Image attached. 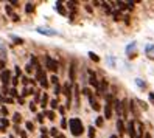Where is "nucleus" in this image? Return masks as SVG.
<instances>
[{"label":"nucleus","mask_w":154,"mask_h":138,"mask_svg":"<svg viewBox=\"0 0 154 138\" xmlns=\"http://www.w3.org/2000/svg\"><path fill=\"white\" fill-rule=\"evenodd\" d=\"M69 127H70V132L73 134L75 136H79L81 134L84 132V127H83V123H81L79 118H72L69 121Z\"/></svg>","instance_id":"1"},{"label":"nucleus","mask_w":154,"mask_h":138,"mask_svg":"<svg viewBox=\"0 0 154 138\" xmlns=\"http://www.w3.org/2000/svg\"><path fill=\"white\" fill-rule=\"evenodd\" d=\"M111 101H112V96L107 95V103H106V107H104V118L106 119L112 118V104H111Z\"/></svg>","instance_id":"2"},{"label":"nucleus","mask_w":154,"mask_h":138,"mask_svg":"<svg viewBox=\"0 0 154 138\" xmlns=\"http://www.w3.org/2000/svg\"><path fill=\"white\" fill-rule=\"evenodd\" d=\"M10 78H11V71H10V70H3L2 75H0V79H2L3 86H6L8 82H10Z\"/></svg>","instance_id":"3"},{"label":"nucleus","mask_w":154,"mask_h":138,"mask_svg":"<svg viewBox=\"0 0 154 138\" xmlns=\"http://www.w3.org/2000/svg\"><path fill=\"white\" fill-rule=\"evenodd\" d=\"M47 67H48V70H51V71H58V62L56 61H53L50 56L47 58Z\"/></svg>","instance_id":"4"},{"label":"nucleus","mask_w":154,"mask_h":138,"mask_svg":"<svg viewBox=\"0 0 154 138\" xmlns=\"http://www.w3.org/2000/svg\"><path fill=\"white\" fill-rule=\"evenodd\" d=\"M36 31L41 33V34H45V36H56V31L48 30V28H44V26H38V30H36Z\"/></svg>","instance_id":"5"},{"label":"nucleus","mask_w":154,"mask_h":138,"mask_svg":"<svg viewBox=\"0 0 154 138\" xmlns=\"http://www.w3.org/2000/svg\"><path fill=\"white\" fill-rule=\"evenodd\" d=\"M64 93L67 96V107H70V101H72V88H70V84H66L64 86Z\"/></svg>","instance_id":"6"},{"label":"nucleus","mask_w":154,"mask_h":138,"mask_svg":"<svg viewBox=\"0 0 154 138\" xmlns=\"http://www.w3.org/2000/svg\"><path fill=\"white\" fill-rule=\"evenodd\" d=\"M128 134L131 138H137V135H135V123L134 121H129L128 124Z\"/></svg>","instance_id":"7"},{"label":"nucleus","mask_w":154,"mask_h":138,"mask_svg":"<svg viewBox=\"0 0 154 138\" xmlns=\"http://www.w3.org/2000/svg\"><path fill=\"white\" fill-rule=\"evenodd\" d=\"M145 53H146V56L149 59H154V45L152 44H148L146 48H145Z\"/></svg>","instance_id":"8"},{"label":"nucleus","mask_w":154,"mask_h":138,"mask_svg":"<svg viewBox=\"0 0 154 138\" xmlns=\"http://www.w3.org/2000/svg\"><path fill=\"white\" fill-rule=\"evenodd\" d=\"M114 106H115V110H117V113H119V116H123V107H122V101L115 99V101H114Z\"/></svg>","instance_id":"9"},{"label":"nucleus","mask_w":154,"mask_h":138,"mask_svg":"<svg viewBox=\"0 0 154 138\" xmlns=\"http://www.w3.org/2000/svg\"><path fill=\"white\" fill-rule=\"evenodd\" d=\"M89 75H90V78H89V82L92 84L94 87H97V90L100 88V84H98V81H97V78H95V73H92V71H89Z\"/></svg>","instance_id":"10"},{"label":"nucleus","mask_w":154,"mask_h":138,"mask_svg":"<svg viewBox=\"0 0 154 138\" xmlns=\"http://www.w3.org/2000/svg\"><path fill=\"white\" fill-rule=\"evenodd\" d=\"M89 101H90V106H92V109H94V110H97V112H98V110H100V104H98L97 101H95V98H94L92 95L89 96Z\"/></svg>","instance_id":"11"},{"label":"nucleus","mask_w":154,"mask_h":138,"mask_svg":"<svg viewBox=\"0 0 154 138\" xmlns=\"http://www.w3.org/2000/svg\"><path fill=\"white\" fill-rule=\"evenodd\" d=\"M117 129H119V134H120V135L125 134V124H123V119H119V121H117Z\"/></svg>","instance_id":"12"},{"label":"nucleus","mask_w":154,"mask_h":138,"mask_svg":"<svg viewBox=\"0 0 154 138\" xmlns=\"http://www.w3.org/2000/svg\"><path fill=\"white\" fill-rule=\"evenodd\" d=\"M56 11H58L59 14H62V16H66V8L62 6L61 2H56Z\"/></svg>","instance_id":"13"},{"label":"nucleus","mask_w":154,"mask_h":138,"mask_svg":"<svg viewBox=\"0 0 154 138\" xmlns=\"http://www.w3.org/2000/svg\"><path fill=\"white\" fill-rule=\"evenodd\" d=\"M129 109H131V112H132V115L137 118V109H135V101H129Z\"/></svg>","instance_id":"14"},{"label":"nucleus","mask_w":154,"mask_h":138,"mask_svg":"<svg viewBox=\"0 0 154 138\" xmlns=\"http://www.w3.org/2000/svg\"><path fill=\"white\" fill-rule=\"evenodd\" d=\"M135 44H132V45H129L128 47V54H129V58L132 59V58H135Z\"/></svg>","instance_id":"15"},{"label":"nucleus","mask_w":154,"mask_h":138,"mask_svg":"<svg viewBox=\"0 0 154 138\" xmlns=\"http://www.w3.org/2000/svg\"><path fill=\"white\" fill-rule=\"evenodd\" d=\"M47 101H48V96H47V93H44L42 95V98H41V107H47Z\"/></svg>","instance_id":"16"},{"label":"nucleus","mask_w":154,"mask_h":138,"mask_svg":"<svg viewBox=\"0 0 154 138\" xmlns=\"http://www.w3.org/2000/svg\"><path fill=\"white\" fill-rule=\"evenodd\" d=\"M70 81H75V62H72L70 65Z\"/></svg>","instance_id":"17"},{"label":"nucleus","mask_w":154,"mask_h":138,"mask_svg":"<svg viewBox=\"0 0 154 138\" xmlns=\"http://www.w3.org/2000/svg\"><path fill=\"white\" fill-rule=\"evenodd\" d=\"M25 11H26V13H33V11H34V5H33V3H26V5H25Z\"/></svg>","instance_id":"18"},{"label":"nucleus","mask_w":154,"mask_h":138,"mask_svg":"<svg viewBox=\"0 0 154 138\" xmlns=\"http://www.w3.org/2000/svg\"><path fill=\"white\" fill-rule=\"evenodd\" d=\"M89 58H90V59H92L94 62H98V61H100V58L97 56V54H95V53H92V51H90V53H89Z\"/></svg>","instance_id":"19"},{"label":"nucleus","mask_w":154,"mask_h":138,"mask_svg":"<svg viewBox=\"0 0 154 138\" xmlns=\"http://www.w3.org/2000/svg\"><path fill=\"white\" fill-rule=\"evenodd\" d=\"M13 119H14V123H16V124H17V123H20V119H22L20 113H14V115H13Z\"/></svg>","instance_id":"20"},{"label":"nucleus","mask_w":154,"mask_h":138,"mask_svg":"<svg viewBox=\"0 0 154 138\" xmlns=\"http://www.w3.org/2000/svg\"><path fill=\"white\" fill-rule=\"evenodd\" d=\"M89 138H95V129H94V126L89 127Z\"/></svg>","instance_id":"21"},{"label":"nucleus","mask_w":154,"mask_h":138,"mask_svg":"<svg viewBox=\"0 0 154 138\" xmlns=\"http://www.w3.org/2000/svg\"><path fill=\"white\" fill-rule=\"evenodd\" d=\"M44 115H47L48 116V119H55V112H51V110H47Z\"/></svg>","instance_id":"22"},{"label":"nucleus","mask_w":154,"mask_h":138,"mask_svg":"<svg viewBox=\"0 0 154 138\" xmlns=\"http://www.w3.org/2000/svg\"><path fill=\"white\" fill-rule=\"evenodd\" d=\"M50 135H51V136H58V135H59V134H58V129H56V127L50 129Z\"/></svg>","instance_id":"23"},{"label":"nucleus","mask_w":154,"mask_h":138,"mask_svg":"<svg viewBox=\"0 0 154 138\" xmlns=\"http://www.w3.org/2000/svg\"><path fill=\"white\" fill-rule=\"evenodd\" d=\"M0 123H2V129H5L8 124H10V123H8V119H6V118H2V119H0Z\"/></svg>","instance_id":"24"},{"label":"nucleus","mask_w":154,"mask_h":138,"mask_svg":"<svg viewBox=\"0 0 154 138\" xmlns=\"http://www.w3.org/2000/svg\"><path fill=\"white\" fill-rule=\"evenodd\" d=\"M95 124H97V126H100V127H101V126H103V118H101V116H98V118L95 119Z\"/></svg>","instance_id":"25"},{"label":"nucleus","mask_w":154,"mask_h":138,"mask_svg":"<svg viewBox=\"0 0 154 138\" xmlns=\"http://www.w3.org/2000/svg\"><path fill=\"white\" fill-rule=\"evenodd\" d=\"M50 107H51V109H56V107H58V101H56V99H51V101H50Z\"/></svg>","instance_id":"26"},{"label":"nucleus","mask_w":154,"mask_h":138,"mask_svg":"<svg viewBox=\"0 0 154 138\" xmlns=\"http://www.w3.org/2000/svg\"><path fill=\"white\" fill-rule=\"evenodd\" d=\"M31 93V90L30 88H26V87H23V90H22V96H26V95H30Z\"/></svg>","instance_id":"27"},{"label":"nucleus","mask_w":154,"mask_h":138,"mask_svg":"<svg viewBox=\"0 0 154 138\" xmlns=\"http://www.w3.org/2000/svg\"><path fill=\"white\" fill-rule=\"evenodd\" d=\"M135 82H137V86H139L140 88H145V82H143L142 79H135Z\"/></svg>","instance_id":"28"},{"label":"nucleus","mask_w":154,"mask_h":138,"mask_svg":"<svg viewBox=\"0 0 154 138\" xmlns=\"http://www.w3.org/2000/svg\"><path fill=\"white\" fill-rule=\"evenodd\" d=\"M67 126H69V124H67V119H66V118H62V119H61V127H62V129H66Z\"/></svg>","instance_id":"29"},{"label":"nucleus","mask_w":154,"mask_h":138,"mask_svg":"<svg viewBox=\"0 0 154 138\" xmlns=\"http://www.w3.org/2000/svg\"><path fill=\"white\" fill-rule=\"evenodd\" d=\"M30 82V79L26 78V76H22V84H23V87H26V84Z\"/></svg>","instance_id":"30"},{"label":"nucleus","mask_w":154,"mask_h":138,"mask_svg":"<svg viewBox=\"0 0 154 138\" xmlns=\"http://www.w3.org/2000/svg\"><path fill=\"white\" fill-rule=\"evenodd\" d=\"M25 126H26V129H28V130H33V129H34L33 123H30V121H26V123H25Z\"/></svg>","instance_id":"31"},{"label":"nucleus","mask_w":154,"mask_h":138,"mask_svg":"<svg viewBox=\"0 0 154 138\" xmlns=\"http://www.w3.org/2000/svg\"><path fill=\"white\" fill-rule=\"evenodd\" d=\"M50 81H51V84L58 86V81H59V79H58V76H51V79H50Z\"/></svg>","instance_id":"32"},{"label":"nucleus","mask_w":154,"mask_h":138,"mask_svg":"<svg viewBox=\"0 0 154 138\" xmlns=\"http://www.w3.org/2000/svg\"><path fill=\"white\" fill-rule=\"evenodd\" d=\"M25 71H26V73H31V71H33V65H31V64H28V65L25 67Z\"/></svg>","instance_id":"33"},{"label":"nucleus","mask_w":154,"mask_h":138,"mask_svg":"<svg viewBox=\"0 0 154 138\" xmlns=\"http://www.w3.org/2000/svg\"><path fill=\"white\" fill-rule=\"evenodd\" d=\"M10 95H11V96H13V98H14V96H17V90H16V88H14V87H13V88H11V90H10Z\"/></svg>","instance_id":"34"},{"label":"nucleus","mask_w":154,"mask_h":138,"mask_svg":"<svg viewBox=\"0 0 154 138\" xmlns=\"http://www.w3.org/2000/svg\"><path fill=\"white\" fill-rule=\"evenodd\" d=\"M83 93H84V95H86V96H87V98H89V96H90V95H92V92H90V90H89V88H84V90H83Z\"/></svg>","instance_id":"35"},{"label":"nucleus","mask_w":154,"mask_h":138,"mask_svg":"<svg viewBox=\"0 0 154 138\" xmlns=\"http://www.w3.org/2000/svg\"><path fill=\"white\" fill-rule=\"evenodd\" d=\"M114 20H120V13H119V11L114 13Z\"/></svg>","instance_id":"36"},{"label":"nucleus","mask_w":154,"mask_h":138,"mask_svg":"<svg viewBox=\"0 0 154 138\" xmlns=\"http://www.w3.org/2000/svg\"><path fill=\"white\" fill-rule=\"evenodd\" d=\"M55 93H56V95H59V93H61V86H59V84H58V86H55Z\"/></svg>","instance_id":"37"},{"label":"nucleus","mask_w":154,"mask_h":138,"mask_svg":"<svg viewBox=\"0 0 154 138\" xmlns=\"http://www.w3.org/2000/svg\"><path fill=\"white\" fill-rule=\"evenodd\" d=\"M6 14H8V16H13V10H11V6H6Z\"/></svg>","instance_id":"38"},{"label":"nucleus","mask_w":154,"mask_h":138,"mask_svg":"<svg viewBox=\"0 0 154 138\" xmlns=\"http://www.w3.org/2000/svg\"><path fill=\"white\" fill-rule=\"evenodd\" d=\"M38 121H39V123L44 121V113H39V115H38Z\"/></svg>","instance_id":"39"},{"label":"nucleus","mask_w":154,"mask_h":138,"mask_svg":"<svg viewBox=\"0 0 154 138\" xmlns=\"http://www.w3.org/2000/svg\"><path fill=\"white\" fill-rule=\"evenodd\" d=\"M30 110H31V112H36V104H34V103L30 104Z\"/></svg>","instance_id":"40"},{"label":"nucleus","mask_w":154,"mask_h":138,"mask_svg":"<svg viewBox=\"0 0 154 138\" xmlns=\"http://www.w3.org/2000/svg\"><path fill=\"white\" fill-rule=\"evenodd\" d=\"M139 104L142 106V109H143V110H146V109H148V106L145 104V103H142V101H139Z\"/></svg>","instance_id":"41"},{"label":"nucleus","mask_w":154,"mask_h":138,"mask_svg":"<svg viewBox=\"0 0 154 138\" xmlns=\"http://www.w3.org/2000/svg\"><path fill=\"white\" fill-rule=\"evenodd\" d=\"M11 19H13L14 22H19V16H16V14H13V16H11Z\"/></svg>","instance_id":"42"},{"label":"nucleus","mask_w":154,"mask_h":138,"mask_svg":"<svg viewBox=\"0 0 154 138\" xmlns=\"http://www.w3.org/2000/svg\"><path fill=\"white\" fill-rule=\"evenodd\" d=\"M13 40H16V42H17V44H19V45H20V44L23 42V40H22V39H19V38H13Z\"/></svg>","instance_id":"43"},{"label":"nucleus","mask_w":154,"mask_h":138,"mask_svg":"<svg viewBox=\"0 0 154 138\" xmlns=\"http://www.w3.org/2000/svg\"><path fill=\"white\" fill-rule=\"evenodd\" d=\"M20 73H22L20 68H19V67H16V75H17V76H20Z\"/></svg>","instance_id":"44"},{"label":"nucleus","mask_w":154,"mask_h":138,"mask_svg":"<svg viewBox=\"0 0 154 138\" xmlns=\"http://www.w3.org/2000/svg\"><path fill=\"white\" fill-rule=\"evenodd\" d=\"M41 132H42V135H47V132H48V130H47L45 127H42V129H41Z\"/></svg>","instance_id":"45"},{"label":"nucleus","mask_w":154,"mask_h":138,"mask_svg":"<svg viewBox=\"0 0 154 138\" xmlns=\"http://www.w3.org/2000/svg\"><path fill=\"white\" fill-rule=\"evenodd\" d=\"M149 101L154 104V93H149Z\"/></svg>","instance_id":"46"},{"label":"nucleus","mask_w":154,"mask_h":138,"mask_svg":"<svg viewBox=\"0 0 154 138\" xmlns=\"http://www.w3.org/2000/svg\"><path fill=\"white\" fill-rule=\"evenodd\" d=\"M5 103H8V104H11V103H13V98H6V99H5Z\"/></svg>","instance_id":"47"},{"label":"nucleus","mask_w":154,"mask_h":138,"mask_svg":"<svg viewBox=\"0 0 154 138\" xmlns=\"http://www.w3.org/2000/svg\"><path fill=\"white\" fill-rule=\"evenodd\" d=\"M17 82H19V81H17V78H13V86H16Z\"/></svg>","instance_id":"48"},{"label":"nucleus","mask_w":154,"mask_h":138,"mask_svg":"<svg viewBox=\"0 0 154 138\" xmlns=\"http://www.w3.org/2000/svg\"><path fill=\"white\" fill-rule=\"evenodd\" d=\"M6 112H8L6 107H2V113H3V115H6Z\"/></svg>","instance_id":"49"},{"label":"nucleus","mask_w":154,"mask_h":138,"mask_svg":"<svg viewBox=\"0 0 154 138\" xmlns=\"http://www.w3.org/2000/svg\"><path fill=\"white\" fill-rule=\"evenodd\" d=\"M5 67V61H0V68H3Z\"/></svg>","instance_id":"50"},{"label":"nucleus","mask_w":154,"mask_h":138,"mask_svg":"<svg viewBox=\"0 0 154 138\" xmlns=\"http://www.w3.org/2000/svg\"><path fill=\"white\" fill-rule=\"evenodd\" d=\"M20 135H22V138H26V134L25 132H20Z\"/></svg>","instance_id":"51"},{"label":"nucleus","mask_w":154,"mask_h":138,"mask_svg":"<svg viewBox=\"0 0 154 138\" xmlns=\"http://www.w3.org/2000/svg\"><path fill=\"white\" fill-rule=\"evenodd\" d=\"M56 138H66V136H64V135H61V134H59V135H58Z\"/></svg>","instance_id":"52"},{"label":"nucleus","mask_w":154,"mask_h":138,"mask_svg":"<svg viewBox=\"0 0 154 138\" xmlns=\"http://www.w3.org/2000/svg\"><path fill=\"white\" fill-rule=\"evenodd\" d=\"M111 138H119V136H117V135H111Z\"/></svg>","instance_id":"53"},{"label":"nucleus","mask_w":154,"mask_h":138,"mask_svg":"<svg viewBox=\"0 0 154 138\" xmlns=\"http://www.w3.org/2000/svg\"><path fill=\"white\" fill-rule=\"evenodd\" d=\"M145 138H151V136H149V135H148V134H146V135H145Z\"/></svg>","instance_id":"54"},{"label":"nucleus","mask_w":154,"mask_h":138,"mask_svg":"<svg viewBox=\"0 0 154 138\" xmlns=\"http://www.w3.org/2000/svg\"><path fill=\"white\" fill-rule=\"evenodd\" d=\"M42 138H48V136H47V135H42Z\"/></svg>","instance_id":"55"},{"label":"nucleus","mask_w":154,"mask_h":138,"mask_svg":"<svg viewBox=\"0 0 154 138\" xmlns=\"http://www.w3.org/2000/svg\"><path fill=\"white\" fill-rule=\"evenodd\" d=\"M10 138H14V136H13V135H11V136H10Z\"/></svg>","instance_id":"56"}]
</instances>
